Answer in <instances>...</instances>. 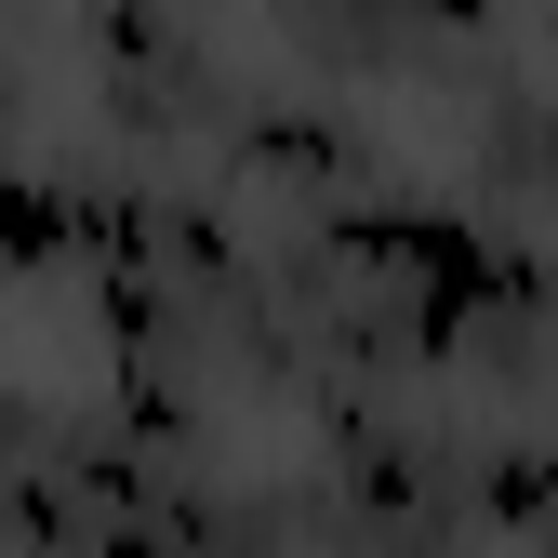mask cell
Masks as SVG:
<instances>
[{
  "instance_id": "obj_1",
  "label": "cell",
  "mask_w": 558,
  "mask_h": 558,
  "mask_svg": "<svg viewBox=\"0 0 558 558\" xmlns=\"http://www.w3.org/2000/svg\"><path fill=\"white\" fill-rule=\"evenodd\" d=\"M66 253H81V214H66L40 173H0V279H40Z\"/></svg>"
}]
</instances>
